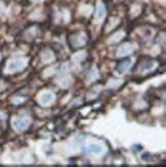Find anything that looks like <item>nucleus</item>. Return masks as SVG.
Wrapping results in <instances>:
<instances>
[{"label":"nucleus","instance_id":"nucleus-8","mask_svg":"<svg viewBox=\"0 0 166 167\" xmlns=\"http://www.w3.org/2000/svg\"><path fill=\"white\" fill-rule=\"evenodd\" d=\"M4 118V115H2L1 113H0V119H3Z\"/></svg>","mask_w":166,"mask_h":167},{"label":"nucleus","instance_id":"nucleus-3","mask_svg":"<svg viewBox=\"0 0 166 167\" xmlns=\"http://www.w3.org/2000/svg\"><path fill=\"white\" fill-rule=\"evenodd\" d=\"M130 67H131V59H125L117 65L116 71H117L119 74H124L126 71H128V69H129Z\"/></svg>","mask_w":166,"mask_h":167},{"label":"nucleus","instance_id":"nucleus-4","mask_svg":"<svg viewBox=\"0 0 166 167\" xmlns=\"http://www.w3.org/2000/svg\"><path fill=\"white\" fill-rule=\"evenodd\" d=\"M24 67V61L22 59H14L8 65L9 71H19Z\"/></svg>","mask_w":166,"mask_h":167},{"label":"nucleus","instance_id":"nucleus-5","mask_svg":"<svg viewBox=\"0 0 166 167\" xmlns=\"http://www.w3.org/2000/svg\"><path fill=\"white\" fill-rule=\"evenodd\" d=\"M53 99H54V96L51 92H44V93L40 96V103L42 105L50 104L51 102L53 101Z\"/></svg>","mask_w":166,"mask_h":167},{"label":"nucleus","instance_id":"nucleus-2","mask_svg":"<svg viewBox=\"0 0 166 167\" xmlns=\"http://www.w3.org/2000/svg\"><path fill=\"white\" fill-rule=\"evenodd\" d=\"M30 125V120L28 118H17L12 122V126L19 131H23L27 129Z\"/></svg>","mask_w":166,"mask_h":167},{"label":"nucleus","instance_id":"nucleus-6","mask_svg":"<svg viewBox=\"0 0 166 167\" xmlns=\"http://www.w3.org/2000/svg\"><path fill=\"white\" fill-rule=\"evenodd\" d=\"M133 50V48H132V46L131 45H124V46H122L121 47L120 49H119V51H118V56H127L128 53H130L131 51Z\"/></svg>","mask_w":166,"mask_h":167},{"label":"nucleus","instance_id":"nucleus-1","mask_svg":"<svg viewBox=\"0 0 166 167\" xmlns=\"http://www.w3.org/2000/svg\"><path fill=\"white\" fill-rule=\"evenodd\" d=\"M104 152V147L98 144H89L84 148V153L85 154H93V155H100Z\"/></svg>","mask_w":166,"mask_h":167},{"label":"nucleus","instance_id":"nucleus-7","mask_svg":"<svg viewBox=\"0 0 166 167\" xmlns=\"http://www.w3.org/2000/svg\"><path fill=\"white\" fill-rule=\"evenodd\" d=\"M104 16H105V7H104V5H101V4H98V7H96L95 19L98 21H100V20L103 19Z\"/></svg>","mask_w":166,"mask_h":167}]
</instances>
